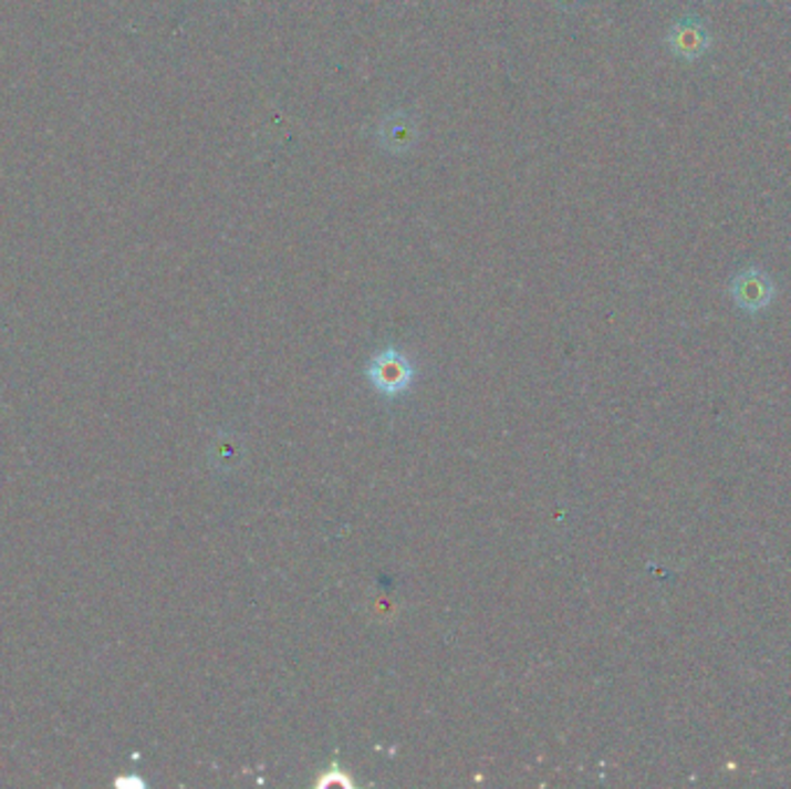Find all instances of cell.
<instances>
[{"label": "cell", "mask_w": 791, "mask_h": 789, "mask_svg": "<svg viewBox=\"0 0 791 789\" xmlns=\"http://www.w3.org/2000/svg\"><path fill=\"white\" fill-rule=\"evenodd\" d=\"M366 375L371 380V385L379 394L398 396V394H403V392H407L413 387L415 366L400 350L387 347V350H382L375 356V360L368 364Z\"/></svg>", "instance_id": "cell-1"}, {"label": "cell", "mask_w": 791, "mask_h": 789, "mask_svg": "<svg viewBox=\"0 0 791 789\" xmlns=\"http://www.w3.org/2000/svg\"><path fill=\"white\" fill-rule=\"evenodd\" d=\"M665 44L672 51V56H676L678 61L697 63L712 49V35L704 19L683 17L676 23H672Z\"/></svg>", "instance_id": "cell-2"}, {"label": "cell", "mask_w": 791, "mask_h": 789, "mask_svg": "<svg viewBox=\"0 0 791 789\" xmlns=\"http://www.w3.org/2000/svg\"><path fill=\"white\" fill-rule=\"evenodd\" d=\"M731 297L741 311L759 313L771 305L776 297V286L767 271L759 267H748L733 276Z\"/></svg>", "instance_id": "cell-3"}]
</instances>
